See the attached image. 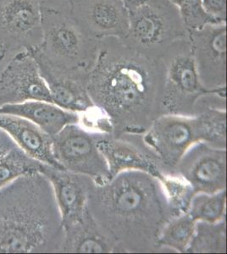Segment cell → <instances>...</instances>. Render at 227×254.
Masks as SVG:
<instances>
[{
  "label": "cell",
  "instance_id": "obj_1",
  "mask_svg": "<svg viewBox=\"0 0 227 254\" xmlns=\"http://www.w3.org/2000/svg\"><path fill=\"white\" fill-rule=\"evenodd\" d=\"M164 69L117 38L100 41L87 91L95 107L112 126L111 134H144L164 115Z\"/></svg>",
  "mask_w": 227,
  "mask_h": 254
},
{
  "label": "cell",
  "instance_id": "obj_2",
  "mask_svg": "<svg viewBox=\"0 0 227 254\" xmlns=\"http://www.w3.org/2000/svg\"><path fill=\"white\" fill-rule=\"evenodd\" d=\"M87 205L117 253L161 252L158 237L175 217L162 182L143 171H123L100 185L93 182Z\"/></svg>",
  "mask_w": 227,
  "mask_h": 254
},
{
  "label": "cell",
  "instance_id": "obj_3",
  "mask_svg": "<svg viewBox=\"0 0 227 254\" xmlns=\"http://www.w3.org/2000/svg\"><path fill=\"white\" fill-rule=\"evenodd\" d=\"M65 231L52 184L40 171L0 188V254L63 253Z\"/></svg>",
  "mask_w": 227,
  "mask_h": 254
},
{
  "label": "cell",
  "instance_id": "obj_4",
  "mask_svg": "<svg viewBox=\"0 0 227 254\" xmlns=\"http://www.w3.org/2000/svg\"><path fill=\"white\" fill-rule=\"evenodd\" d=\"M144 138L167 175L177 174L179 161L195 143L227 148V110L211 109L195 116L163 115L144 133Z\"/></svg>",
  "mask_w": 227,
  "mask_h": 254
},
{
  "label": "cell",
  "instance_id": "obj_5",
  "mask_svg": "<svg viewBox=\"0 0 227 254\" xmlns=\"http://www.w3.org/2000/svg\"><path fill=\"white\" fill-rule=\"evenodd\" d=\"M160 59L164 115L195 116L211 109L227 110V88L210 90L202 84L188 35L174 42Z\"/></svg>",
  "mask_w": 227,
  "mask_h": 254
},
{
  "label": "cell",
  "instance_id": "obj_6",
  "mask_svg": "<svg viewBox=\"0 0 227 254\" xmlns=\"http://www.w3.org/2000/svg\"><path fill=\"white\" fill-rule=\"evenodd\" d=\"M42 44L36 49L57 66L91 72L100 41L88 38L72 16L68 0L41 2Z\"/></svg>",
  "mask_w": 227,
  "mask_h": 254
},
{
  "label": "cell",
  "instance_id": "obj_7",
  "mask_svg": "<svg viewBox=\"0 0 227 254\" xmlns=\"http://www.w3.org/2000/svg\"><path fill=\"white\" fill-rule=\"evenodd\" d=\"M188 31L170 0L129 13V28L122 43L152 59H160L171 44Z\"/></svg>",
  "mask_w": 227,
  "mask_h": 254
},
{
  "label": "cell",
  "instance_id": "obj_8",
  "mask_svg": "<svg viewBox=\"0 0 227 254\" xmlns=\"http://www.w3.org/2000/svg\"><path fill=\"white\" fill-rule=\"evenodd\" d=\"M98 135L80 124L68 125L52 136V146L54 156L63 170L88 176L100 185L109 180V167L98 148Z\"/></svg>",
  "mask_w": 227,
  "mask_h": 254
},
{
  "label": "cell",
  "instance_id": "obj_9",
  "mask_svg": "<svg viewBox=\"0 0 227 254\" xmlns=\"http://www.w3.org/2000/svg\"><path fill=\"white\" fill-rule=\"evenodd\" d=\"M98 146L108 164L109 180L127 171L146 172L160 182L167 175L160 159L144 141V134L99 132Z\"/></svg>",
  "mask_w": 227,
  "mask_h": 254
},
{
  "label": "cell",
  "instance_id": "obj_10",
  "mask_svg": "<svg viewBox=\"0 0 227 254\" xmlns=\"http://www.w3.org/2000/svg\"><path fill=\"white\" fill-rule=\"evenodd\" d=\"M39 0H0V44L14 55L42 44Z\"/></svg>",
  "mask_w": 227,
  "mask_h": 254
},
{
  "label": "cell",
  "instance_id": "obj_11",
  "mask_svg": "<svg viewBox=\"0 0 227 254\" xmlns=\"http://www.w3.org/2000/svg\"><path fill=\"white\" fill-rule=\"evenodd\" d=\"M175 172L189 183L196 194L227 190V148L204 142L195 143L179 161Z\"/></svg>",
  "mask_w": 227,
  "mask_h": 254
},
{
  "label": "cell",
  "instance_id": "obj_12",
  "mask_svg": "<svg viewBox=\"0 0 227 254\" xmlns=\"http://www.w3.org/2000/svg\"><path fill=\"white\" fill-rule=\"evenodd\" d=\"M199 78L210 90L227 88V23L188 31Z\"/></svg>",
  "mask_w": 227,
  "mask_h": 254
},
{
  "label": "cell",
  "instance_id": "obj_13",
  "mask_svg": "<svg viewBox=\"0 0 227 254\" xmlns=\"http://www.w3.org/2000/svg\"><path fill=\"white\" fill-rule=\"evenodd\" d=\"M80 30L96 41L123 40L129 28V12L121 0H68Z\"/></svg>",
  "mask_w": 227,
  "mask_h": 254
},
{
  "label": "cell",
  "instance_id": "obj_14",
  "mask_svg": "<svg viewBox=\"0 0 227 254\" xmlns=\"http://www.w3.org/2000/svg\"><path fill=\"white\" fill-rule=\"evenodd\" d=\"M32 100L52 103L34 56L31 51H23L14 55L0 72V108Z\"/></svg>",
  "mask_w": 227,
  "mask_h": 254
},
{
  "label": "cell",
  "instance_id": "obj_15",
  "mask_svg": "<svg viewBox=\"0 0 227 254\" xmlns=\"http://www.w3.org/2000/svg\"><path fill=\"white\" fill-rule=\"evenodd\" d=\"M46 82L53 104L72 112L85 113L94 107L87 86L90 72L57 66L36 51H31Z\"/></svg>",
  "mask_w": 227,
  "mask_h": 254
},
{
  "label": "cell",
  "instance_id": "obj_16",
  "mask_svg": "<svg viewBox=\"0 0 227 254\" xmlns=\"http://www.w3.org/2000/svg\"><path fill=\"white\" fill-rule=\"evenodd\" d=\"M41 173L50 181L61 211L64 231L86 223L92 217L88 196L93 180L42 163Z\"/></svg>",
  "mask_w": 227,
  "mask_h": 254
},
{
  "label": "cell",
  "instance_id": "obj_17",
  "mask_svg": "<svg viewBox=\"0 0 227 254\" xmlns=\"http://www.w3.org/2000/svg\"><path fill=\"white\" fill-rule=\"evenodd\" d=\"M0 128L9 133L29 156L45 165L63 170L54 156L52 136L37 125L19 116L0 114Z\"/></svg>",
  "mask_w": 227,
  "mask_h": 254
},
{
  "label": "cell",
  "instance_id": "obj_18",
  "mask_svg": "<svg viewBox=\"0 0 227 254\" xmlns=\"http://www.w3.org/2000/svg\"><path fill=\"white\" fill-rule=\"evenodd\" d=\"M0 114L26 119L51 136L56 135L68 125L80 124V114L40 100L3 105L0 108Z\"/></svg>",
  "mask_w": 227,
  "mask_h": 254
},
{
  "label": "cell",
  "instance_id": "obj_19",
  "mask_svg": "<svg viewBox=\"0 0 227 254\" xmlns=\"http://www.w3.org/2000/svg\"><path fill=\"white\" fill-rule=\"evenodd\" d=\"M63 253L103 254L117 253V249L91 217L82 225L65 231Z\"/></svg>",
  "mask_w": 227,
  "mask_h": 254
},
{
  "label": "cell",
  "instance_id": "obj_20",
  "mask_svg": "<svg viewBox=\"0 0 227 254\" xmlns=\"http://www.w3.org/2000/svg\"><path fill=\"white\" fill-rule=\"evenodd\" d=\"M186 253L225 254L227 253V221L217 223L197 221L195 231Z\"/></svg>",
  "mask_w": 227,
  "mask_h": 254
},
{
  "label": "cell",
  "instance_id": "obj_21",
  "mask_svg": "<svg viewBox=\"0 0 227 254\" xmlns=\"http://www.w3.org/2000/svg\"><path fill=\"white\" fill-rule=\"evenodd\" d=\"M196 222L187 213L172 218L164 225L158 237L160 251L186 253L195 231Z\"/></svg>",
  "mask_w": 227,
  "mask_h": 254
},
{
  "label": "cell",
  "instance_id": "obj_22",
  "mask_svg": "<svg viewBox=\"0 0 227 254\" xmlns=\"http://www.w3.org/2000/svg\"><path fill=\"white\" fill-rule=\"evenodd\" d=\"M227 190L216 193H197L193 196L187 214L195 221L217 223L226 219Z\"/></svg>",
  "mask_w": 227,
  "mask_h": 254
},
{
  "label": "cell",
  "instance_id": "obj_23",
  "mask_svg": "<svg viewBox=\"0 0 227 254\" xmlns=\"http://www.w3.org/2000/svg\"><path fill=\"white\" fill-rule=\"evenodd\" d=\"M41 162L24 152L19 146L0 159V188L25 174L40 171Z\"/></svg>",
  "mask_w": 227,
  "mask_h": 254
},
{
  "label": "cell",
  "instance_id": "obj_24",
  "mask_svg": "<svg viewBox=\"0 0 227 254\" xmlns=\"http://www.w3.org/2000/svg\"><path fill=\"white\" fill-rule=\"evenodd\" d=\"M161 182L175 217L187 214L193 196L196 195L189 183L178 174L166 175Z\"/></svg>",
  "mask_w": 227,
  "mask_h": 254
},
{
  "label": "cell",
  "instance_id": "obj_25",
  "mask_svg": "<svg viewBox=\"0 0 227 254\" xmlns=\"http://www.w3.org/2000/svg\"><path fill=\"white\" fill-rule=\"evenodd\" d=\"M178 11L187 31L199 30L210 24L222 23L205 11L202 0H170Z\"/></svg>",
  "mask_w": 227,
  "mask_h": 254
},
{
  "label": "cell",
  "instance_id": "obj_26",
  "mask_svg": "<svg viewBox=\"0 0 227 254\" xmlns=\"http://www.w3.org/2000/svg\"><path fill=\"white\" fill-rule=\"evenodd\" d=\"M205 11L222 23H227V0H202Z\"/></svg>",
  "mask_w": 227,
  "mask_h": 254
},
{
  "label": "cell",
  "instance_id": "obj_27",
  "mask_svg": "<svg viewBox=\"0 0 227 254\" xmlns=\"http://www.w3.org/2000/svg\"><path fill=\"white\" fill-rule=\"evenodd\" d=\"M17 146L14 139L9 136V133L0 128V159L5 156L6 154H8Z\"/></svg>",
  "mask_w": 227,
  "mask_h": 254
},
{
  "label": "cell",
  "instance_id": "obj_28",
  "mask_svg": "<svg viewBox=\"0 0 227 254\" xmlns=\"http://www.w3.org/2000/svg\"><path fill=\"white\" fill-rule=\"evenodd\" d=\"M128 12H133L145 6L161 3L167 0H121Z\"/></svg>",
  "mask_w": 227,
  "mask_h": 254
},
{
  "label": "cell",
  "instance_id": "obj_29",
  "mask_svg": "<svg viewBox=\"0 0 227 254\" xmlns=\"http://www.w3.org/2000/svg\"><path fill=\"white\" fill-rule=\"evenodd\" d=\"M14 56L10 55L2 44H0V72L4 69V67L8 64L10 60Z\"/></svg>",
  "mask_w": 227,
  "mask_h": 254
},
{
  "label": "cell",
  "instance_id": "obj_30",
  "mask_svg": "<svg viewBox=\"0 0 227 254\" xmlns=\"http://www.w3.org/2000/svg\"><path fill=\"white\" fill-rule=\"evenodd\" d=\"M39 1H40V2H43V1H44V0H39Z\"/></svg>",
  "mask_w": 227,
  "mask_h": 254
}]
</instances>
